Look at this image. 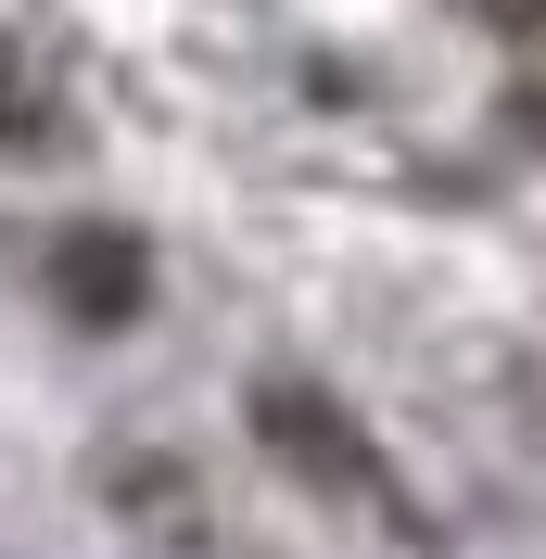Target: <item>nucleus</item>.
Masks as SVG:
<instances>
[{
  "instance_id": "1",
  "label": "nucleus",
  "mask_w": 546,
  "mask_h": 559,
  "mask_svg": "<svg viewBox=\"0 0 546 559\" xmlns=\"http://www.w3.org/2000/svg\"><path fill=\"white\" fill-rule=\"evenodd\" d=\"M254 419H268V445L293 457V471H318V484H343V496H381V471L356 445H343V419L318 407V394H293V382H268L254 394Z\"/></svg>"
},
{
  "instance_id": "3",
  "label": "nucleus",
  "mask_w": 546,
  "mask_h": 559,
  "mask_svg": "<svg viewBox=\"0 0 546 559\" xmlns=\"http://www.w3.org/2000/svg\"><path fill=\"white\" fill-rule=\"evenodd\" d=\"M0 128H26V90H13V51H0Z\"/></svg>"
},
{
  "instance_id": "2",
  "label": "nucleus",
  "mask_w": 546,
  "mask_h": 559,
  "mask_svg": "<svg viewBox=\"0 0 546 559\" xmlns=\"http://www.w3.org/2000/svg\"><path fill=\"white\" fill-rule=\"evenodd\" d=\"M64 280H76V293H90V306L115 318V306L140 293V254H128V242H76V254H64Z\"/></svg>"
}]
</instances>
